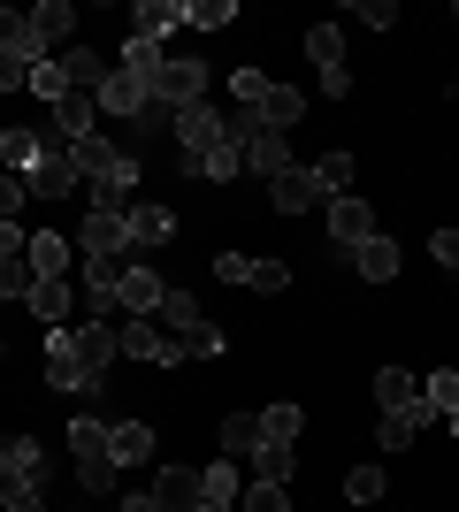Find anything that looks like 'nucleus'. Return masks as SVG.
Segmentation results:
<instances>
[{
  "mask_svg": "<svg viewBox=\"0 0 459 512\" xmlns=\"http://www.w3.org/2000/svg\"><path fill=\"white\" fill-rule=\"evenodd\" d=\"M115 512H161V497H153V490H146V497H123Z\"/></svg>",
  "mask_w": 459,
  "mask_h": 512,
  "instance_id": "obj_54",
  "label": "nucleus"
},
{
  "mask_svg": "<svg viewBox=\"0 0 459 512\" xmlns=\"http://www.w3.org/2000/svg\"><path fill=\"white\" fill-rule=\"evenodd\" d=\"M62 268H69V237L39 230V237H31V276H62Z\"/></svg>",
  "mask_w": 459,
  "mask_h": 512,
  "instance_id": "obj_29",
  "label": "nucleus"
},
{
  "mask_svg": "<svg viewBox=\"0 0 459 512\" xmlns=\"http://www.w3.org/2000/svg\"><path fill=\"white\" fill-rule=\"evenodd\" d=\"M69 451H77V459H108V428L92 421V413H77V421H69Z\"/></svg>",
  "mask_w": 459,
  "mask_h": 512,
  "instance_id": "obj_33",
  "label": "nucleus"
},
{
  "mask_svg": "<svg viewBox=\"0 0 459 512\" xmlns=\"http://www.w3.org/2000/svg\"><path fill=\"white\" fill-rule=\"evenodd\" d=\"M329 237H337V253H352V245H368L375 237V207L368 199H329Z\"/></svg>",
  "mask_w": 459,
  "mask_h": 512,
  "instance_id": "obj_7",
  "label": "nucleus"
},
{
  "mask_svg": "<svg viewBox=\"0 0 459 512\" xmlns=\"http://www.w3.org/2000/svg\"><path fill=\"white\" fill-rule=\"evenodd\" d=\"M0 54H16L23 69H39V62H46V46H39V31H31V16L0 8Z\"/></svg>",
  "mask_w": 459,
  "mask_h": 512,
  "instance_id": "obj_14",
  "label": "nucleus"
},
{
  "mask_svg": "<svg viewBox=\"0 0 459 512\" xmlns=\"http://www.w3.org/2000/svg\"><path fill=\"white\" fill-rule=\"evenodd\" d=\"M77 482H85V490H108V482H115V459H77Z\"/></svg>",
  "mask_w": 459,
  "mask_h": 512,
  "instance_id": "obj_48",
  "label": "nucleus"
},
{
  "mask_svg": "<svg viewBox=\"0 0 459 512\" xmlns=\"http://www.w3.org/2000/svg\"><path fill=\"white\" fill-rule=\"evenodd\" d=\"M192 512H238V505H215V497H199V505Z\"/></svg>",
  "mask_w": 459,
  "mask_h": 512,
  "instance_id": "obj_55",
  "label": "nucleus"
},
{
  "mask_svg": "<svg viewBox=\"0 0 459 512\" xmlns=\"http://www.w3.org/2000/svg\"><path fill=\"white\" fill-rule=\"evenodd\" d=\"M230 100H238L245 115H253V107L268 100V77H261V69H238V77H230Z\"/></svg>",
  "mask_w": 459,
  "mask_h": 512,
  "instance_id": "obj_42",
  "label": "nucleus"
},
{
  "mask_svg": "<svg viewBox=\"0 0 459 512\" xmlns=\"http://www.w3.org/2000/svg\"><path fill=\"white\" fill-rule=\"evenodd\" d=\"M299 428H306L299 406H268L261 413V444H299Z\"/></svg>",
  "mask_w": 459,
  "mask_h": 512,
  "instance_id": "obj_30",
  "label": "nucleus"
},
{
  "mask_svg": "<svg viewBox=\"0 0 459 512\" xmlns=\"http://www.w3.org/2000/svg\"><path fill=\"white\" fill-rule=\"evenodd\" d=\"M299 115H306V92H291V85H268V100L253 107V123L276 130V138H291V130H299Z\"/></svg>",
  "mask_w": 459,
  "mask_h": 512,
  "instance_id": "obj_13",
  "label": "nucleus"
},
{
  "mask_svg": "<svg viewBox=\"0 0 459 512\" xmlns=\"http://www.w3.org/2000/svg\"><path fill=\"white\" fill-rule=\"evenodd\" d=\"M23 490H46V482H31V474H16L8 459H0V505H16Z\"/></svg>",
  "mask_w": 459,
  "mask_h": 512,
  "instance_id": "obj_47",
  "label": "nucleus"
},
{
  "mask_svg": "<svg viewBox=\"0 0 459 512\" xmlns=\"http://www.w3.org/2000/svg\"><path fill=\"white\" fill-rule=\"evenodd\" d=\"M375 398H383V413H414L421 406V390L406 367H375Z\"/></svg>",
  "mask_w": 459,
  "mask_h": 512,
  "instance_id": "obj_25",
  "label": "nucleus"
},
{
  "mask_svg": "<svg viewBox=\"0 0 459 512\" xmlns=\"http://www.w3.org/2000/svg\"><path fill=\"white\" fill-rule=\"evenodd\" d=\"M77 253L85 260H131V222L115 207H85V222H77Z\"/></svg>",
  "mask_w": 459,
  "mask_h": 512,
  "instance_id": "obj_2",
  "label": "nucleus"
},
{
  "mask_svg": "<svg viewBox=\"0 0 459 512\" xmlns=\"http://www.w3.org/2000/svg\"><path fill=\"white\" fill-rule=\"evenodd\" d=\"M222 138H230V123H222V115H215L207 100L176 115V146H184V153H207V146H222Z\"/></svg>",
  "mask_w": 459,
  "mask_h": 512,
  "instance_id": "obj_10",
  "label": "nucleus"
},
{
  "mask_svg": "<svg viewBox=\"0 0 459 512\" xmlns=\"http://www.w3.org/2000/svg\"><path fill=\"white\" fill-rule=\"evenodd\" d=\"M184 344V360H222V329H207V321H199L192 337H176Z\"/></svg>",
  "mask_w": 459,
  "mask_h": 512,
  "instance_id": "obj_44",
  "label": "nucleus"
},
{
  "mask_svg": "<svg viewBox=\"0 0 459 512\" xmlns=\"http://www.w3.org/2000/svg\"><path fill=\"white\" fill-rule=\"evenodd\" d=\"M85 184V169H77V153L62 146V138H46V153H39V169L23 176V192H39V199H69Z\"/></svg>",
  "mask_w": 459,
  "mask_h": 512,
  "instance_id": "obj_4",
  "label": "nucleus"
},
{
  "mask_svg": "<svg viewBox=\"0 0 459 512\" xmlns=\"http://www.w3.org/2000/svg\"><path fill=\"white\" fill-rule=\"evenodd\" d=\"M199 490H207V497H215V505H238V467H207V474H199Z\"/></svg>",
  "mask_w": 459,
  "mask_h": 512,
  "instance_id": "obj_41",
  "label": "nucleus"
},
{
  "mask_svg": "<svg viewBox=\"0 0 459 512\" xmlns=\"http://www.w3.org/2000/svg\"><path fill=\"white\" fill-rule=\"evenodd\" d=\"M153 497H161V512H192V505H199L207 490H199V474H192V467H161Z\"/></svg>",
  "mask_w": 459,
  "mask_h": 512,
  "instance_id": "obj_23",
  "label": "nucleus"
},
{
  "mask_svg": "<svg viewBox=\"0 0 459 512\" xmlns=\"http://www.w3.org/2000/svg\"><path fill=\"white\" fill-rule=\"evenodd\" d=\"M92 130H100V100H92V92H62V100H54V138L77 146V138H92Z\"/></svg>",
  "mask_w": 459,
  "mask_h": 512,
  "instance_id": "obj_8",
  "label": "nucleus"
},
{
  "mask_svg": "<svg viewBox=\"0 0 459 512\" xmlns=\"http://www.w3.org/2000/svg\"><path fill=\"white\" fill-rule=\"evenodd\" d=\"M215 276L222 283H245V276H253V260H245V253H215Z\"/></svg>",
  "mask_w": 459,
  "mask_h": 512,
  "instance_id": "obj_49",
  "label": "nucleus"
},
{
  "mask_svg": "<svg viewBox=\"0 0 459 512\" xmlns=\"http://www.w3.org/2000/svg\"><path fill=\"white\" fill-rule=\"evenodd\" d=\"M222 451L238 459V451H261V413H230L222 421Z\"/></svg>",
  "mask_w": 459,
  "mask_h": 512,
  "instance_id": "obj_32",
  "label": "nucleus"
},
{
  "mask_svg": "<svg viewBox=\"0 0 459 512\" xmlns=\"http://www.w3.org/2000/svg\"><path fill=\"white\" fill-rule=\"evenodd\" d=\"M352 23H368V31H391V23H398V0H360V8H352Z\"/></svg>",
  "mask_w": 459,
  "mask_h": 512,
  "instance_id": "obj_46",
  "label": "nucleus"
},
{
  "mask_svg": "<svg viewBox=\"0 0 459 512\" xmlns=\"http://www.w3.org/2000/svg\"><path fill=\"white\" fill-rule=\"evenodd\" d=\"M146 100H153V92L138 85L131 69H108V85H100V107H108V115H131V123H138V115H146Z\"/></svg>",
  "mask_w": 459,
  "mask_h": 512,
  "instance_id": "obj_18",
  "label": "nucleus"
},
{
  "mask_svg": "<svg viewBox=\"0 0 459 512\" xmlns=\"http://www.w3.org/2000/svg\"><path fill=\"white\" fill-rule=\"evenodd\" d=\"M39 153H46L39 130H0V176H31V169H39Z\"/></svg>",
  "mask_w": 459,
  "mask_h": 512,
  "instance_id": "obj_19",
  "label": "nucleus"
},
{
  "mask_svg": "<svg viewBox=\"0 0 459 512\" xmlns=\"http://www.w3.org/2000/svg\"><path fill=\"white\" fill-rule=\"evenodd\" d=\"M253 474L261 482H291V444H261L253 451Z\"/></svg>",
  "mask_w": 459,
  "mask_h": 512,
  "instance_id": "obj_39",
  "label": "nucleus"
},
{
  "mask_svg": "<svg viewBox=\"0 0 459 512\" xmlns=\"http://www.w3.org/2000/svg\"><path fill=\"white\" fill-rule=\"evenodd\" d=\"M345 497H352V505H375V497H383V467H352L345 474Z\"/></svg>",
  "mask_w": 459,
  "mask_h": 512,
  "instance_id": "obj_43",
  "label": "nucleus"
},
{
  "mask_svg": "<svg viewBox=\"0 0 459 512\" xmlns=\"http://www.w3.org/2000/svg\"><path fill=\"white\" fill-rule=\"evenodd\" d=\"M108 459H115V467H146V459H153V428L146 421H115L108 428Z\"/></svg>",
  "mask_w": 459,
  "mask_h": 512,
  "instance_id": "obj_17",
  "label": "nucleus"
},
{
  "mask_svg": "<svg viewBox=\"0 0 459 512\" xmlns=\"http://www.w3.org/2000/svg\"><path fill=\"white\" fill-rule=\"evenodd\" d=\"M414 436H421V428L406 421V413H383V428H375V444H383V451H414Z\"/></svg>",
  "mask_w": 459,
  "mask_h": 512,
  "instance_id": "obj_40",
  "label": "nucleus"
},
{
  "mask_svg": "<svg viewBox=\"0 0 459 512\" xmlns=\"http://www.w3.org/2000/svg\"><path fill=\"white\" fill-rule=\"evenodd\" d=\"M138 146H153V138H176V107H161V100H146V115H138Z\"/></svg>",
  "mask_w": 459,
  "mask_h": 512,
  "instance_id": "obj_35",
  "label": "nucleus"
},
{
  "mask_svg": "<svg viewBox=\"0 0 459 512\" xmlns=\"http://www.w3.org/2000/svg\"><path fill=\"white\" fill-rule=\"evenodd\" d=\"M153 314H161V329H169V337H192L199 321H207L192 291H161V306H153Z\"/></svg>",
  "mask_w": 459,
  "mask_h": 512,
  "instance_id": "obj_28",
  "label": "nucleus"
},
{
  "mask_svg": "<svg viewBox=\"0 0 459 512\" xmlns=\"http://www.w3.org/2000/svg\"><path fill=\"white\" fill-rule=\"evenodd\" d=\"M176 23H184V0H138V8H131V39H153V46H161Z\"/></svg>",
  "mask_w": 459,
  "mask_h": 512,
  "instance_id": "obj_15",
  "label": "nucleus"
},
{
  "mask_svg": "<svg viewBox=\"0 0 459 512\" xmlns=\"http://www.w3.org/2000/svg\"><path fill=\"white\" fill-rule=\"evenodd\" d=\"M306 62H314V77H322V92H329V100H352L345 31H337V23H314V31H306Z\"/></svg>",
  "mask_w": 459,
  "mask_h": 512,
  "instance_id": "obj_1",
  "label": "nucleus"
},
{
  "mask_svg": "<svg viewBox=\"0 0 459 512\" xmlns=\"http://www.w3.org/2000/svg\"><path fill=\"white\" fill-rule=\"evenodd\" d=\"M23 306H31V314H39L46 329H62V321H69V306H77V299H69V283H62V276H39Z\"/></svg>",
  "mask_w": 459,
  "mask_h": 512,
  "instance_id": "obj_22",
  "label": "nucleus"
},
{
  "mask_svg": "<svg viewBox=\"0 0 459 512\" xmlns=\"http://www.w3.org/2000/svg\"><path fill=\"white\" fill-rule=\"evenodd\" d=\"M352 276H360V283H391L398 276V245L383 230H375L368 245H352Z\"/></svg>",
  "mask_w": 459,
  "mask_h": 512,
  "instance_id": "obj_16",
  "label": "nucleus"
},
{
  "mask_svg": "<svg viewBox=\"0 0 459 512\" xmlns=\"http://www.w3.org/2000/svg\"><path fill=\"white\" fill-rule=\"evenodd\" d=\"M62 77H69V92H92V100H100V85H108V62H100L92 46H69V54H62Z\"/></svg>",
  "mask_w": 459,
  "mask_h": 512,
  "instance_id": "obj_24",
  "label": "nucleus"
},
{
  "mask_svg": "<svg viewBox=\"0 0 459 512\" xmlns=\"http://www.w3.org/2000/svg\"><path fill=\"white\" fill-rule=\"evenodd\" d=\"M8 85H31V69H23L16 54H0V92H8Z\"/></svg>",
  "mask_w": 459,
  "mask_h": 512,
  "instance_id": "obj_52",
  "label": "nucleus"
},
{
  "mask_svg": "<svg viewBox=\"0 0 459 512\" xmlns=\"http://www.w3.org/2000/svg\"><path fill=\"white\" fill-rule=\"evenodd\" d=\"M123 222H131V253H161V245L176 237L169 207H123Z\"/></svg>",
  "mask_w": 459,
  "mask_h": 512,
  "instance_id": "obj_12",
  "label": "nucleus"
},
{
  "mask_svg": "<svg viewBox=\"0 0 459 512\" xmlns=\"http://www.w3.org/2000/svg\"><path fill=\"white\" fill-rule=\"evenodd\" d=\"M153 100H161V107H176V115H184V107H199V100H207V62L176 54V62H169V77L153 85Z\"/></svg>",
  "mask_w": 459,
  "mask_h": 512,
  "instance_id": "obj_5",
  "label": "nucleus"
},
{
  "mask_svg": "<svg viewBox=\"0 0 459 512\" xmlns=\"http://www.w3.org/2000/svg\"><path fill=\"white\" fill-rule=\"evenodd\" d=\"M238 512H291V490L284 482H253V490L238 497Z\"/></svg>",
  "mask_w": 459,
  "mask_h": 512,
  "instance_id": "obj_37",
  "label": "nucleus"
},
{
  "mask_svg": "<svg viewBox=\"0 0 459 512\" xmlns=\"http://www.w3.org/2000/svg\"><path fill=\"white\" fill-rule=\"evenodd\" d=\"M199 176H207V184H238V176H245V138H238V130H230L222 146L199 153Z\"/></svg>",
  "mask_w": 459,
  "mask_h": 512,
  "instance_id": "obj_20",
  "label": "nucleus"
},
{
  "mask_svg": "<svg viewBox=\"0 0 459 512\" xmlns=\"http://www.w3.org/2000/svg\"><path fill=\"white\" fill-rule=\"evenodd\" d=\"M0 512H46V490H23L16 505H0Z\"/></svg>",
  "mask_w": 459,
  "mask_h": 512,
  "instance_id": "obj_53",
  "label": "nucleus"
},
{
  "mask_svg": "<svg viewBox=\"0 0 459 512\" xmlns=\"http://www.w3.org/2000/svg\"><path fill=\"white\" fill-rule=\"evenodd\" d=\"M314 199H322L314 169H276V176H268V207H276V214H299V207H314Z\"/></svg>",
  "mask_w": 459,
  "mask_h": 512,
  "instance_id": "obj_11",
  "label": "nucleus"
},
{
  "mask_svg": "<svg viewBox=\"0 0 459 512\" xmlns=\"http://www.w3.org/2000/svg\"><path fill=\"white\" fill-rule=\"evenodd\" d=\"M314 184H322V199H345L352 192V153H329L322 169H314Z\"/></svg>",
  "mask_w": 459,
  "mask_h": 512,
  "instance_id": "obj_34",
  "label": "nucleus"
},
{
  "mask_svg": "<svg viewBox=\"0 0 459 512\" xmlns=\"http://www.w3.org/2000/svg\"><path fill=\"white\" fill-rule=\"evenodd\" d=\"M161 291H169V283L153 276V268H138V260H131V268H123V283H115V306H123L131 321H146L153 306H161Z\"/></svg>",
  "mask_w": 459,
  "mask_h": 512,
  "instance_id": "obj_9",
  "label": "nucleus"
},
{
  "mask_svg": "<svg viewBox=\"0 0 459 512\" xmlns=\"http://www.w3.org/2000/svg\"><path fill=\"white\" fill-rule=\"evenodd\" d=\"M421 390H429V406H437L444 421H452V413H459V367H437V375H429V383H421Z\"/></svg>",
  "mask_w": 459,
  "mask_h": 512,
  "instance_id": "obj_36",
  "label": "nucleus"
},
{
  "mask_svg": "<svg viewBox=\"0 0 459 512\" xmlns=\"http://www.w3.org/2000/svg\"><path fill=\"white\" fill-rule=\"evenodd\" d=\"M46 383H54V390H100L108 375H92V367H85L77 329H46Z\"/></svg>",
  "mask_w": 459,
  "mask_h": 512,
  "instance_id": "obj_3",
  "label": "nucleus"
},
{
  "mask_svg": "<svg viewBox=\"0 0 459 512\" xmlns=\"http://www.w3.org/2000/svg\"><path fill=\"white\" fill-rule=\"evenodd\" d=\"M16 207H23V176H0V222H16Z\"/></svg>",
  "mask_w": 459,
  "mask_h": 512,
  "instance_id": "obj_50",
  "label": "nucleus"
},
{
  "mask_svg": "<svg viewBox=\"0 0 459 512\" xmlns=\"http://www.w3.org/2000/svg\"><path fill=\"white\" fill-rule=\"evenodd\" d=\"M452 428H459V413H452Z\"/></svg>",
  "mask_w": 459,
  "mask_h": 512,
  "instance_id": "obj_56",
  "label": "nucleus"
},
{
  "mask_svg": "<svg viewBox=\"0 0 459 512\" xmlns=\"http://www.w3.org/2000/svg\"><path fill=\"white\" fill-rule=\"evenodd\" d=\"M123 352H131V360H153V367H176V360H184V344H176L161 321H123Z\"/></svg>",
  "mask_w": 459,
  "mask_h": 512,
  "instance_id": "obj_6",
  "label": "nucleus"
},
{
  "mask_svg": "<svg viewBox=\"0 0 459 512\" xmlns=\"http://www.w3.org/2000/svg\"><path fill=\"white\" fill-rule=\"evenodd\" d=\"M31 92H39V100H46V107L62 100V92H69V77H62V62H39V69H31Z\"/></svg>",
  "mask_w": 459,
  "mask_h": 512,
  "instance_id": "obj_45",
  "label": "nucleus"
},
{
  "mask_svg": "<svg viewBox=\"0 0 459 512\" xmlns=\"http://www.w3.org/2000/svg\"><path fill=\"white\" fill-rule=\"evenodd\" d=\"M429 253H437L444 268H459V230H437V237H429Z\"/></svg>",
  "mask_w": 459,
  "mask_h": 512,
  "instance_id": "obj_51",
  "label": "nucleus"
},
{
  "mask_svg": "<svg viewBox=\"0 0 459 512\" xmlns=\"http://www.w3.org/2000/svg\"><path fill=\"white\" fill-rule=\"evenodd\" d=\"M253 291H261V299H276V291H291V260H253Z\"/></svg>",
  "mask_w": 459,
  "mask_h": 512,
  "instance_id": "obj_38",
  "label": "nucleus"
},
{
  "mask_svg": "<svg viewBox=\"0 0 459 512\" xmlns=\"http://www.w3.org/2000/svg\"><path fill=\"white\" fill-rule=\"evenodd\" d=\"M77 352H85L92 375H108V360L123 352V329H108V321H92V329H77Z\"/></svg>",
  "mask_w": 459,
  "mask_h": 512,
  "instance_id": "obj_26",
  "label": "nucleus"
},
{
  "mask_svg": "<svg viewBox=\"0 0 459 512\" xmlns=\"http://www.w3.org/2000/svg\"><path fill=\"white\" fill-rule=\"evenodd\" d=\"M31 31H39V46H62L69 31H77V8H69V0H39V8H31Z\"/></svg>",
  "mask_w": 459,
  "mask_h": 512,
  "instance_id": "obj_27",
  "label": "nucleus"
},
{
  "mask_svg": "<svg viewBox=\"0 0 459 512\" xmlns=\"http://www.w3.org/2000/svg\"><path fill=\"white\" fill-rule=\"evenodd\" d=\"M115 69H131V77H138V85H161V77H169V54H161V46H153V39H123V62H115Z\"/></svg>",
  "mask_w": 459,
  "mask_h": 512,
  "instance_id": "obj_21",
  "label": "nucleus"
},
{
  "mask_svg": "<svg viewBox=\"0 0 459 512\" xmlns=\"http://www.w3.org/2000/svg\"><path fill=\"white\" fill-rule=\"evenodd\" d=\"M184 23H192V31H230L238 8H230V0H184Z\"/></svg>",
  "mask_w": 459,
  "mask_h": 512,
  "instance_id": "obj_31",
  "label": "nucleus"
}]
</instances>
